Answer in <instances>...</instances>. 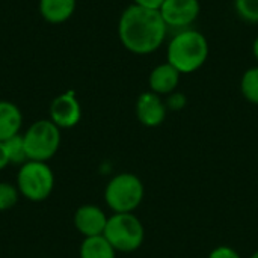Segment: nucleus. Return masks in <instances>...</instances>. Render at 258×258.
I'll list each match as a JSON object with an SVG mask.
<instances>
[{"mask_svg": "<svg viewBox=\"0 0 258 258\" xmlns=\"http://www.w3.org/2000/svg\"><path fill=\"white\" fill-rule=\"evenodd\" d=\"M252 51H254V56L258 59V38L254 41V45H252Z\"/></svg>", "mask_w": 258, "mask_h": 258, "instance_id": "nucleus-23", "label": "nucleus"}, {"mask_svg": "<svg viewBox=\"0 0 258 258\" xmlns=\"http://www.w3.org/2000/svg\"><path fill=\"white\" fill-rule=\"evenodd\" d=\"M136 113L139 121L147 127H156L163 122L166 115V107L160 97L154 92H145L138 98Z\"/></svg>", "mask_w": 258, "mask_h": 258, "instance_id": "nucleus-10", "label": "nucleus"}, {"mask_svg": "<svg viewBox=\"0 0 258 258\" xmlns=\"http://www.w3.org/2000/svg\"><path fill=\"white\" fill-rule=\"evenodd\" d=\"M27 160L45 162L51 159L60 145V132L53 121L41 119L32 124L23 136Z\"/></svg>", "mask_w": 258, "mask_h": 258, "instance_id": "nucleus-3", "label": "nucleus"}, {"mask_svg": "<svg viewBox=\"0 0 258 258\" xmlns=\"http://www.w3.org/2000/svg\"><path fill=\"white\" fill-rule=\"evenodd\" d=\"M106 224V215L95 206H82L74 215V225L85 237L103 236Z\"/></svg>", "mask_w": 258, "mask_h": 258, "instance_id": "nucleus-9", "label": "nucleus"}, {"mask_svg": "<svg viewBox=\"0 0 258 258\" xmlns=\"http://www.w3.org/2000/svg\"><path fill=\"white\" fill-rule=\"evenodd\" d=\"M53 184L54 177L47 163L27 160L21 165L17 177V186L18 192L29 201L39 203L47 200L53 190Z\"/></svg>", "mask_w": 258, "mask_h": 258, "instance_id": "nucleus-5", "label": "nucleus"}, {"mask_svg": "<svg viewBox=\"0 0 258 258\" xmlns=\"http://www.w3.org/2000/svg\"><path fill=\"white\" fill-rule=\"evenodd\" d=\"M50 116L51 121L59 128H70L74 127L82 116L80 104L73 92H65L56 97L50 106Z\"/></svg>", "mask_w": 258, "mask_h": 258, "instance_id": "nucleus-8", "label": "nucleus"}, {"mask_svg": "<svg viewBox=\"0 0 258 258\" xmlns=\"http://www.w3.org/2000/svg\"><path fill=\"white\" fill-rule=\"evenodd\" d=\"M209 44L203 33L197 30H183L177 33L168 47V63L181 73H194L206 62Z\"/></svg>", "mask_w": 258, "mask_h": 258, "instance_id": "nucleus-2", "label": "nucleus"}, {"mask_svg": "<svg viewBox=\"0 0 258 258\" xmlns=\"http://www.w3.org/2000/svg\"><path fill=\"white\" fill-rule=\"evenodd\" d=\"M168 26L157 9H147L138 5L128 6L118 24V35L122 45L136 54L156 51L165 36Z\"/></svg>", "mask_w": 258, "mask_h": 258, "instance_id": "nucleus-1", "label": "nucleus"}, {"mask_svg": "<svg viewBox=\"0 0 258 258\" xmlns=\"http://www.w3.org/2000/svg\"><path fill=\"white\" fill-rule=\"evenodd\" d=\"M5 147L8 150V156H9V162L11 163H14V165H23V163L27 162L23 136L17 135V136L8 139L5 142Z\"/></svg>", "mask_w": 258, "mask_h": 258, "instance_id": "nucleus-16", "label": "nucleus"}, {"mask_svg": "<svg viewBox=\"0 0 258 258\" xmlns=\"http://www.w3.org/2000/svg\"><path fill=\"white\" fill-rule=\"evenodd\" d=\"M76 8V0H39V12L42 18L51 24L67 21Z\"/></svg>", "mask_w": 258, "mask_h": 258, "instance_id": "nucleus-13", "label": "nucleus"}, {"mask_svg": "<svg viewBox=\"0 0 258 258\" xmlns=\"http://www.w3.org/2000/svg\"><path fill=\"white\" fill-rule=\"evenodd\" d=\"M160 14L168 27L184 29L200 15L198 0H165Z\"/></svg>", "mask_w": 258, "mask_h": 258, "instance_id": "nucleus-7", "label": "nucleus"}, {"mask_svg": "<svg viewBox=\"0 0 258 258\" xmlns=\"http://www.w3.org/2000/svg\"><path fill=\"white\" fill-rule=\"evenodd\" d=\"M251 258H258V252H255V254H254Z\"/></svg>", "mask_w": 258, "mask_h": 258, "instance_id": "nucleus-24", "label": "nucleus"}, {"mask_svg": "<svg viewBox=\"0 0 258 258\" xmlns=\"http://www.w3.org/2000/svg\"><path fill=\"white\" fill-rule=\"evenodd\" d=\"M184 104H186V98H184L183 94L175 92V94H171L169 98H168V107L172 109V110H180V109L184 107Z\"/></svg>", "mask_w": 258, "mask_h": 258, "instance_id": "nucleus-19", "label": "nucleus"}, {"mask_svg": "<svg viewBox=\"0 0 258 258\" xmlns=\"http://www.w3.org/2000/svg\"><path fill=\"white\" fill-rule=\"evenodd\" d=\"M104 197L115 213H132L144 198V186L136 175L119 174L109 181Z\"/></svg>", "mask_w": 258, "mask_h": 258, "instance_id": "nucleus-6", "label": "nucleus"}, {"mask_svg": "<svg viewBox=\"0 0 258 258\" xmlns=\"http://www.w3.org/2000/svg\"><path fill=\"white\" fill-rule=\"evenodd\" d=\"M9 156H8V150L5 147V142H0V171L3 168H6L9 165Z\"/></svg>", "mask_w": 258, "mask_h": 258, "instance_id": "nucleus-22", "label": "nucleus"}, {"mask_svg": "<svg viewBox=\"0 0 258 258\" xmlns=\"http://www.w3.org/2000/svg\"><path fill=\"white\" fill-rule=\"evenodd\" d=\"M133 2L138 6H142V8H147V9H157V11H160V8H162L165 0H133Z\"/></svg>", "mask_w": 258, "mask_h": 258, "instance_id": "nucleus-21", "label": "nucleus"}, {"mask_svg": "<svg viewBox=\"0 0 258 258\" xmlns=\"http://www.w3.org/2000/svg\"><path fill=\"white\" fill-rule=\"evenodd\" d=\"M23 124V115L20 109L9 101H0V142L18 135Z\"/></svg>", "mask_w": 258, "mask_h": 258, "instance_id": "nucleus-12", "label": "nucleus"}, {"mask_svg": "<svg viewBox=\"0 0 258 258\" xmlns=\"http://www.w3.org/2000/svg\"><path fill=\"white\" fill-rule=\"evenodd\" d=\"M240 89L248 101L258 104V67L248 70L243 74Z\"/></svg>", "mask_w": 258, "mask_h": 258, "instance_id": "nucleus-15", "label": "nucleus"}, {"mask_svg": "<svg viewBox=\"0 0 258 258\" xmlns=\"http://www.w3.org/2000/svg\"><path fill=\"white\" fill-rule=\"evenodd\" d=\"M103 236L115 251L132 252L144 242V227L132 213H115L107 219Z\"/></svg>", "mask_w": 258, "mask_h": 258, "instance_id": "nucleus-4", "label": "nucleus"}, {"mask_svg": "<svg viewBox=\"0 0 258 258\" xmlns=\"http://www.w3.org/2000/svg\"><path fill=\"white\" fill-rule=\"evenodd\" d=\"M240 18L248 23H258V0H234Z\"/></svg>", "mask_w": 258, "mask_h": 258, "instance_id": "nucleus-17", "label": "nucleus"}, {"mask_svg": "<svg viewBox=\"0 0 258 258\" xmlns=\"http://www.w3.org/2000/svg\"><path fill=\"white\" fill-rule=\"evenodd\" d=\"M80 258H115V249L104 236L86 237L80 246Z\"/></svg>", "mask_w": 258, "mask_h": 258, "instance_id": "nucleus-14", "label": "nucleus"}, {"mask_svg": "<svg viewBox=\"0 0 258 258\" xmlns=\"http://www.w3.org/2000/svg\"><path fill=\"white\" fill-rule=\"evenodd\" d=\"M18 201V190L9 183H0V212L9 210Z\"/></svg>", "mask_w": 258, "mask_h": 258, "instance_id": "nucleus-18", "label": "nucleus"}, {"mask_svg": "<svg viewBox=\"0 0 258 258\" xmlns=\"http://www.w3.org/2000/svg\"><path fill=\"white\" fill-rule=\"evenodd\" d=\"M209 258H240V257H239V254H237L234 249H231V248H228V246H219V248H216V249L210 254V257Z\"/></svg>", "mask_w": 258, "mask_h": 258, "instance_id": "nucleus-20", "label": "nucleus"}, {"mask_svg": "<svg viewBox=\"0 0 258 258\" xmlns=\"http://www.w3.org/2000/svg\"><path fill=\"white\" fill-rule=\"evenodd\" d=\"M180 80V71L171 63L159 65L150 76V86L154 94H172Z\"/></svg>", "mask_w": 258, "mask_h": 258, "instance_id": "nucleus-11", "label": "nucleus"}]
</instances>
